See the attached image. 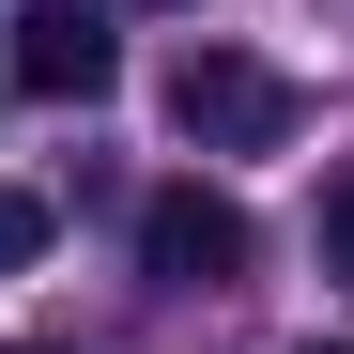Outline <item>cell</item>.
<instances>
[{
    "label": "cell",
    "mask_w": 354,
    "mask_h": 354,
    "mask_svg": "<svg viewBox=\"0 0 354 354\" xmlns=\"http://www.w3.org/2000/svg\"><path fill=\"white\" fill-rule=\"evenodd\" d=\"M169 124H185L201 154H277L292 124H308V93H292L277 62H247V46H185V62H169Z\"/></svg>",
    "instance_id": "obj_1"
},
{
    "label": "cell",
    "mask_w": 354,
    "mask_h": 354,
    "mask_svg": "<svg viewBox=\"0 0 354 354\" xmlns=\"http://www.w3.org/2000/svg\"><path fill=\"white\" fill-rule=\"evenodd\" d=\"M247 262H262L247 201H216V185H154V201H139V277H154V292H231Z\"/></svg>",
    "instance_id": "obj_2"
},
{
    "label": "cell",
    "mask_w": 354,
    "mask_h": 354,
    "mask_svg": "<svg viewBox=\"0 0 354 354\" xmlns=\"http://www.w3.org/2000/svg\"><path fill=\"white\" fill-rule=\"evenodd\" d=\"M0 77H16L31 108H93L108 77H124V46H108V16H77V0H31L16 46H0Z\"/></svg>",
    "instance_id": "obj_3"
},
{
    "label": "cell",
    "mask_w": 354,
    "mask_h": 354,
    "mask_svg": "<svg viewBox=\"0 0 354 354\" xmlns=\"http://www.w3.org/2000/svg\"><path fill=\"white\" fill-rule=\"evenodd\" d=\"M31 247H46V201H31V185H0V277H16Z\"/></svg>",
    "instance_id": "obj_4"
},
{
    "label": "cell",
    "mask_w": 354,
    "mask_h": 354,
    "mask_svg": "<svg viewBox=\"0 0 354 354\" xmlns=\"http://www.w3.org/2000/svg\"><path fill=\"white\" fill-rule=\"evenodd\" d=\"M324 247H339V277H354V185H324Z\"/></svg>",
    "instance_id": "obj_5"
},
{
    "label": "cell",
    "mask_w": 354,
    "mask_h": 354,
    "mask_svg": "<svg viewBox=\"0 0 354 354\" xmlns=\"http://www.w3.org/2000/svg\"><path fill=\"white\" fill-rule=\"evenodd\" d=\"M308 354H354V339H308Z\"/></svg>",
    "instance_id": "obj_6"
}]
</instances>
